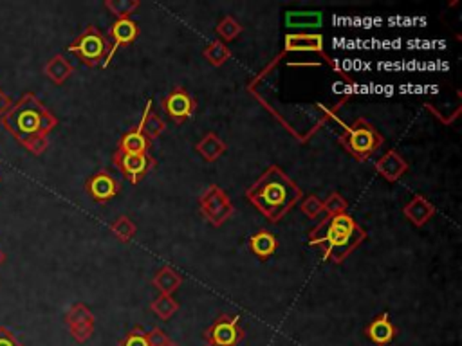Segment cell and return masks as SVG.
I'll return each mask as SVG.
<instances>
[{"label":"cell","instance_id":"4fadbf2b","mask_svg":"<svg viewBox=\"0 0 462 346\" xmlns=\"http://www.w3.org/2000/svg\"><path fill=\"white\" fill-rule=\"evenodd\" d=\"M376 169L381 177H385L386 181L394 182L399 177H403L404 173L409 172V162L404 161L397 152L390 150L376 162Z\"/></svg>","mask_w":462,"mask_h":346},{"label":"cell","instance_id":"30bf717a","mask_svg":"<svg viewBox=\"0 0 462 346\" xmlns=\"http://www.w3.org/2000/svg\"><path fill=\"white\" fill-rule=\"evenodd\" d=\"M163 105H165V110L168 112L170 117H172L173 121H178V123L188 120L190 115L193 114V110H195V101H193L192 96L183 89L173 90Z\"/></svg>","mask_w":462,"mask_h":346},{"label":"cell","instance_id":"277c9868","mask_svg":"<svg viewBox=\"0 0 462 346\" xmlns=\"http://www.w3.org/2000/svg\"><path fill=\"white\" fill-rule=\"evenodd\" d=\"M332 120L338 121L339 127H342L339 142L358 161H366L383 145V135L369 121L358 120L354 125H345L336 115H332Z\"/></svg>","mask_w":462,"mask_h":346},{"label":"cell","instance_id":"52a82bcc","mask_svg":"<svg viewBox=\"0 0 462 346\" xmlns=\"http://www.w3.org/2000/svg\"><path fill=\"white\" fill-rule=\"evenodd\" d=\"M200 211L205 213L213 226H222L233 215V206L219 186H210L208 192L200 199Z\"/></svg>","mask_w":462,"mask_h":346},{"label":"cell","instance_id":"603a6c76","mask_svg":"<svg viewBox=\"0 0 462 346\" xmlns=\"http://www.w3.org/2000/svg\"><path fill=\"white\" fill-rule=\"evenodd\" d=\"M287 26L314 27L322 23V13H287Z\"/></svg>","mask_w":462,"mask_h":346},{"label":"cell","instance_id":"f1b7e54d","mask_svg":"<svg viewBox=\"0 0 462 346\" xmlns=\"http://www.w3.org/2000/svg\"><path fill=\"white\" fill-rule=\"evenodd\" d=\"M112 229H114V235H118L121 240H125V242L130 240L135 233V226L127 219V216H121V219L112 226Z\"/></svg>","mask_w":462,"mask_h":346},{"label":"cell","instance_id":"7c38bea8","mask_svg":"<svg viewBox=\"0 0 462 346\" xmlns=\"http://www.w3.org/2000/svg\"><path fill=\"white\" fill-rule=\"evenodd\" d=\"M111 35L112 38H114V46L111 47V51H108L107 58H105V62L101 67H107L108 63H111L118 47L128 46V43L134 42L135 36H138V26H135V22H132L130 19H118L114 26H112Z\"/></svg>","mask_w":462,"mask_h":346},{"label":"cell","instance_id":"836d02e7","mask_svg":"<svg viewBox=\"0 0 462 346\" xmlns=\"http://www.w3.org/2000/svg\"><path fill=\"white\" fill-rule=\"evenodd\" d=\"M2 262H4V253L0 251V266H2Z\"/></svg>","mask_w":462,"mask_h":346},{"label":"cell","instance_id":"d6a6232c","mask_svg":"<svg viewBox=\"0 0 462 346\" xmlns=\"http://www.w3.org/2000/svg\"><path fill=\"white\" fill-rule=\"evenodd\" d=\"M9 107H11V98L6 96V94L0 90V120H2V115L9 110Z\"/></svg>","mask_w":462,"mask_h":346},{"label":"cell","instance_id":"4dcf8cb0","mask_svg":"<svg viewBox=\"0 0 462 346\" xmlns=\"http://www.w3.org/2000/svg\"><path fill=\"white\" fill-rule=\"evenodd\" d=\"M302 211L309 216V219H316V216L324 213V202L318 196H307L302 202Z\"/></svg>","mask_w":462,"mask_h":346},{"label":"cell","instance_id":"2e32d148","mask_svg":"<svg viewBox=\"0 0 462 346\" xmlns=\"http://www.w3.org/2000/svg\"><path fill=\"white\" fill-rule=\"evenodd\" d=\"M403 213L406 215V219H409L410 222L416 224V226H424V224L433 216L436 208H433V204L428 202L424 196L417 195L410 200L409 206H404Z\"/></svg>","mask_w":462,"mask_h":346},{"label":"cell","instance_id":"44dd1931","mask_svg":"<svg viewBox=\"0 0 462 346\" xmlns=\"http://www.w3.org/2000/svg\"><path fill=\"white\" fill-rule=\"evenodd\" d=\"M150 108H152V101H148L147 108H145V114H143L141 121H139L143 128V134L147 135L148 141L159 137V135L163 134V130H165V121H163L158 114H152Z\"/></svg>","mask_w":462,"mask_h":346},{"label":"cell","instance_id":"ba28073f","mask_svg":"<svg viewBox=\"0 0 462 346\" xmlns=\"http://www.w3.org/2000/svg\"><path fill=\"white\" fill-rule=\"evenodd\" d=\"M118 168L123 172L125 177L130 182H139L145 175L148 173V169L154 166V159L148 154H125V152H115L114 159H112Z\"/></svg>","mask_w":462,"mask_h":346},{"label":"cell","instance_id":"4316f807","mask_svg":"<svg viewBox=\"0 0 462 346\" xmlns=\"http://www.w3.org/2000/svg\"><path fill=\"white\" fill-rule=\"evenodd\" d=\"M107 6L118 19H128L132 11L139 6L138 0H107Z\"/></svg>","mask_w":462,"mask_h":346},{"label":"cell","instance_id":"cb8c5ba5","mask_svg":"<svg viewBox=\"0 0 462 346\" xmlns=\"http://www.w3.org/2000/svg\"><path fill=\"white\" fill-rule=\"evenodd\" d=\"M118 346H154L150 339V332H147L143 327H134Z\"/></svg>","mask_w":462,"mask_h":346},{"label":"cell","instance_id":"f546056e","mask_svg":"<svg viewBox=\"0 0 462 346\" xmlns=\"http://www.w3.org/2000/svg\"><path fill=\"white\" fill-rule=\"evenodd\" d=\"M346 202L342 195L338 193H332L327 200L324 202V211H327L329 215H339V213H345Z\"/></svg>","mask_w":462,"mask_h":346},{"label":"cell","instance_id":"5b68a950","mask_svg":"<svg viewBox=\"0 0 462 346\" xmlns=\"http://www.w3.org/2000/svg\"><path fill=\"white\" fill-rule=\"evenodd\" d=\"M108 46H111V43L101 35L100 29H96L94 26H89L69 47H67V51L76 54L85 65L96 67L100 65V63L103 65L105 58H107L108 51H111Z\"/></svg>","mask_w":462,"mask_h":346},{"label":"cell","instance_id":"e575fe53","mask_svg":"<svg viewBox=\"0 0 462 346\" xmlns=\"http://www.w3.org/2000/svg\"><path fill=\"white\" fill-rule=\"evenodd\" d=\"M168 346H175V345H168Z\"/></svg>","mask_w":462,"mask_h":346},{"label":"cell","instance_id":"9c48e42d","mask_svg":"<svg viewBox=\"0 0 462 346\" xmlns=\"http://www.w3.org/2000/svg\"><path fill=\"white\" fill-rule=\"evenodd\" d=\"M66 323L71 335L78 342H85L94 332V315L83 303H74L66 315Z\"/></svg>","mask_w":462,"mask_h":346},{"label":"cell","instance_id":"6da1fadb","mask_svg":"<svg viewBox=\"0 0 462 346\" xmlns=\"http://www.w3.org/2000/svg\"><path fill=\"white\" fill-rule=\"evenodd\" d=\"M2 125L31 154L47 150V135L56 128V115L33 93H26L2 115Z\"/></svg>","mask_w":462,"mask_h":346},{"label":"cell","instance_id":"ffe728a7","mask_svg":"<svg viewBox=\"0 0 462 346\" xmlns=\"http://www.w3.org/2000/svg\"><path fill=\"white\" fill-rule=\"evenodd\" d=\"M277 246H278L277 238H274L271 233H267V231H260V233L251 236L250 240L251 251H253L258 258L271 256V254L277 251Z\"/></svg>","mask_w":462,"mask_h":346},{"label":"cell","instance_id":"3957f363","mask_svg":"<svg viewBox=\"0 0 462 346\" xmlns=\"http://www.w3.org/2000/svg\"><path fill=\"white\" fill-rule=\"evenodd\" d=\"M365 238L366 233L352 220V216L349 213H339L316 226L309 235V243L320 247L327 260L342 263Z\"/></svg>","mask_w":462,"mask_h":346},{"label":"cell","instance_id":"484cf974","mask_svg":"<svg viewBox=\"0 0 462 346\" xmlns=\"http://www.w3.org/2000/svg\"><path fill=\"white\" fill-rule=\"evenodd\" d=\"M205 56L208 58V62L212 63V65L219 67L226 62L227 58H230V49H227L224 43L213 42L205 49Z\"/></svg>","mask_w":462,"mask_h":346},{"label":"cell","instance_id":"83f0119b","mask_svg":"<svg viewBox=\"0 0 462 346\" xmlns=\"http://www.w3.org/2000/svg\"><path fill=\"white\" fill-rule=\"evenodd\" d=\"M217 31H219V35L222 36L224 40H233L239 36V33L242 31V27H240V23L237 22V20H233L231 16H226V19L219 23Z\"/></svg>","mask_w":462,"mask_h":346},{"label":"cell","instance_id":"9a60e30c","mask_svg":"<svg viewBox=\"0 0 462 346\" xmlns=\"http://www.w3.org/2000/svg\"><path fill=\"white\" fill-rule=\"evenodd\" d=\"M366 335H369L370 341L379 346L390 345V342L394 341V337H396V327H394L392 321H390V315L385 312V314H381L379 318H376V320L366 327Z\"/></svg>","mask_w":462,"mask_h":346},{"label":"cell","instance_id":"5bb4252c","mask_svg":"<svg viewBox=\"0 0 462 346\" xmlns=\"http://www.w3.org/2000/svg\"><path fill=\"white\" fill-rule=\"evenodd\" d=\"M285 51L291 53H300V51H309V53H318L331 62L324 53V38L322 35H287L285 36Z\"/></svg>","mask_w":462,"mask_h":346},{"label":"cell","instance_id":"1f68e13d","mask_svg":"<svg viewBox=\"0 0 462 346\" xmlns=\"http://www.w3.org/2000/svg\"><path fill=\"white\" fill-rule=\"evenodd\" d=\"M0 346H24L9 328L0 327Z\"/></svg>","mask_w":462,"mask_h":346},{"label":"cell","instance_id":"ac0fdd59","mask_svg":"<svg viewBox=\"0 0 462 346\" xmlns=\"http://www.w3.org/2000/svg\"><path fill=\"white\" fill-rule=\"evenodd\" d=\"M43 73H46V76L49 78L53 83L62 85V83H66L67 78L73 74V65H71L69 60H67V58H63L62 54H56V56H53L49 62L46 63V67H43Z\"/></svg>","mask_w":462,"mask_h":346},{"label":"cell","instance_id":"d4e9b609","mask_svg":"<svg viewBox=\"0 0 462 346\" xmlns=\"http://www.w3.org/2000/svg\"><path fill=\"white\" fill-rule=\"evenodd\" d=\"M152 310H154L155 314L161 318V320H170V318H172V315L179 310V305H178V301L172 300L170 296L161 294V296H159L158 300L152 303Z\"/></svg>","mask_w":462,"mask_h":346},{"label":"cell","instance_id":"7a4b0ae2","mask_svg":"<svg viewBox=\"0 0 462 346\" xmlns=\"http://www.w3.org/2000/svg\"><path fill=\"white\" fill-rule=\"evenodd\" d=\"M302 192L278 166H271L250 189L247 199L270 222H278L300 200Z\"/></svg>","mask_w":462,"mask_h":346},{"label":"cell","instance_id":"7402d4cb","mask_svg":"<svg viewBox=\"0 0 462 346\" xmlns=\"http://www.w3.org/2000/svg\"><path fill=\"white\" fill-rule=\"evenodd\" d=\"M197 152H199L206 161L212 162V161H217V159L226 152V145H224L215 134H208L202 141L199 142V145H197Z\"/></svg>","mask_w":462,"mask_h":346},{"label":"cell","instance_id":"8992f818","mask_svg":"<svg viewBox=\"0 0 462 346\" xmlns=\"http://www.w3.org/2000/svg\"><path fill=\"white\" fill-rule=\"evenodd\" d=\"M244 339L240 318L237 314H220L205 332L206 346H237Z\"/></svg>","mask_w":462,"mask_h":346},{"label":"cell","instance_id":"e0dca14e","mask_svg":"<svg viewBox=\"0 0 462 346\" xmlns=\"http://www.w3.org/2000/svg\"><path fill=\"white\" fill-rule=\"evenodd\" d=\"M148 147H150V141L147 139V135L143 134L141 123H138V127L123 135L118 150L125 152V154H147Z\"/></svg>","mask_w":462,"mask_h":346},{"label":"cell","instance_id":"8fae6325","mask_svg":"<svg viewBox=\"0 0 462 346\" xmlns=\"http://www.w3.org/2000/svg\"><path fill=\"white\" fill-rule=\"evenodd\" d=\"M87 192H89V195L93 196V199H96L98 202H107L112 196L118 195V192H120V182L115 181L111 173L98 172L87 181Z\"/></svg>","mask_w":462,"mask_h":346},{"label":"cell","instance_id":"d6986e66","mask_svg":"<svg viewBox=\"0 0 462 346\" xmlns=\"http://www.w3.org/2000/svg\"><path fill=\"white\" fill-rule=\"evenodd\" d=\"M181 283H183V278L179 276L172 267H163L154 278V285L161 290V294H165V296H170L172 293H175Z\"/></svg>","mask_w":462,"mask_h":346}]
</instances>
